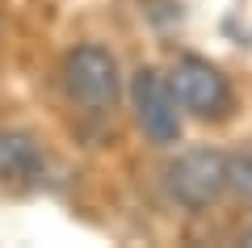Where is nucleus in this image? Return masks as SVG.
<instances>
[{
    "label": "nucleus",
    "instance_id": "obj_2",
    "mask_svg": "<svg viewBox=\"0 0 252 248\" xmlns=\"http://www.w3.org/2000/svg\"><path fill=\"white\" fill-rule=\"evenodd\" d=\"M168 89L177 97V106L185 114L202 118V122H219L235 109V93H231V80L215 68L210 59L202 55H181L168 71Z\"/></svg>",
    "mask_w": 252,
    "mask_h": 248
},
{
    "label": "nucleus",
    "instance_id": "obj_3",
    "mask_svg": "<svg viewBox=\"0 0 252 248\" xmlns=\"http://www.w3.org/2000/svg\"><path fill=\"white\" fill-rule=\"evenodd\" d=\"M168 198L185 211H206L227 194V156L219 147H189L164 169Z\"/></svg>",
    "mask_w": 252,
    "mask_h": 248
},
{
    "label": "nucleus",
    "instance_id": "obj_6",
    "mask_svg": "<svg viewBox=\"0 0 252 248\" xmlns=\"http://www.w3.org/2000/svg\"><path fill=\"white\" fill-rule=\"evenodd\" d=\"M227 189H231L240 202L252 206V147L227 156Z\"/></svg>",
    "mask_w": 252,
    "mask_h": 248
},
{
    "label": "nucleus",
    "instance_id": "obj_1",
    "mask_svg": "<svg viewBox=\"0 0 252 248\" xmlns=\"http://www.w3.org/2000/svg\"><path fill=\"white\" fill-rule=\"evenodd\" d=\"M63 93L80 114L89 118H114L122 101V68L118 55L101 42H80L63 59Z\"/></svg>",
    "mask_w": 252,
    "mask_h": 248
},
{
    "label": "nucleus",
    "instance_id": "obj_4",
    "mask_svg": "<svg viewBox=\"0 0 252 248\" xmlns=\"http://www.w3.org/2000/svg\"><path fill=\"white\" fill-rule=\"evenodd\" d=\"M130 106H135V122L156 147H168L181 139V106L168 89V76L156 68H139L130 80Z\"/></svg>",
    "mask_w": 252,
    "mask_h": 248
},
{
    "label": "nucleus",
    "instance_id": "obj_8",
    "mask_svg": "<svg viewBox=\"0 0 252 248\" xmlns=\"http://www.w3.org/2000/svg\"><path fill=\"white\" fill-rule=\"evenodd\" d=\"M244 240H248V244H252V231H248V236H244Z\"/></svg>",
    "mask_w": 252,
    "mask_h": 248
},
{
    "label": "nucleus",
    "instance_id": "obj_7",
    "mask_svg": "<svg viewBox=\"0 0 252 248\" xmlns=\"http://www.w3.org/2000/svg\"><path fill=\"white\" fill-rule=\"evenodd\" d=\"M0 34H4V17H0Z\"/></svg>",
    "mask_w": 252,
    "mask_h": 248
},
{
    "label": "nucleus",
    "instance_id": "obj_5",
    "mask_svg": "<svg viewBox=\"0 0 252 248\" xmlns=\"http://www.w3.org/2000/svg\"><path fill=\"white\" fill-rule=\"evenodd\" d=\"M46 169V151L38 143V135L30 131H0V181H13V185H26V181H38Z\"/></svg>",
    "mask_w": 252,
    "mask_h": 248
}]
</instances>
